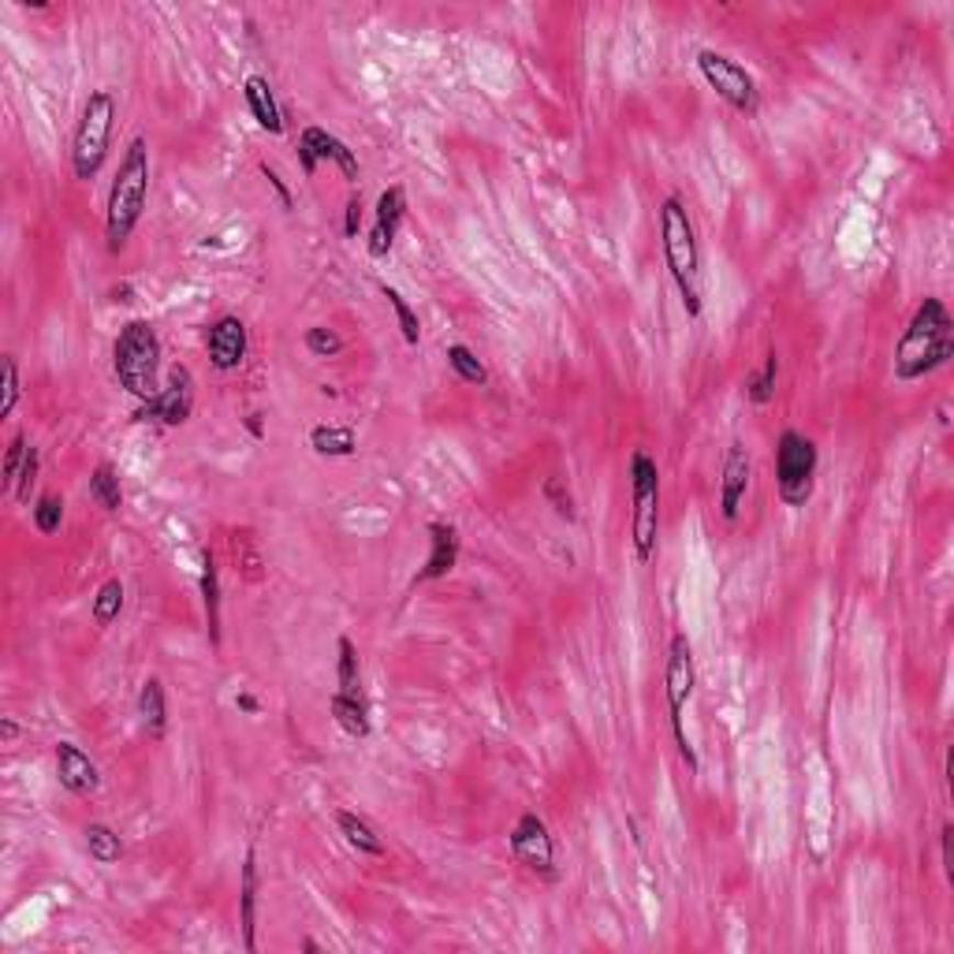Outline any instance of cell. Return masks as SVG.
<instances>
[{
    "instance_id": "ffe728a7",
    "label": "cell",
    "mask_w": 954,
    "mask_h": 954,
    "mask_svg": "<svg viewBox=\"0 0 954 954\" xmlns=\"http://www.w3.org/2000/svg\"><path fill=\"white\" fill-rule=\"evenodd\" d=\"M336 828H339V835H344V843L351 846L358 857H384L389 854V846H384V839L377 835V828L366 817L351 813V809H336Z\"/></svg>"
},
{
    "instance_id": "74e56055",
    "label": "cell",
    "mask_w": 954,
    "mask_h": 954,
    "mask_svg": "<svg viewBox=\"0 0 954 954\" xmlns=\"http://www.w3.org/2000/svg\"><path fill=\"white\" fill-rule=\"evenodd\" d=\"M545 496L552 500L555 512H560V515L566 518V523H571V518H574V500H571V493H563L560 478H548V481H545Z\"/></svg>"
},
{
    "instance_id": "d6986e66",
    "label": "cell",
    "mask_w": 954,
    "mask_h": 954,
    "mask_svg": "<svg viewBox=\"0 0 954 954\" xmlns=\"http://www.w3.org/2000/svg\"><path fill=\"white\" fill-rule=\"evenodd\" d=\"M239 929H243V947H258V854L254 846L247 850L243 862V880H239Z\"/></svg>"
},
{
    "instance_id": "603a6c76",
    "label": "cell",
    "mask_w": 954,
    "mask_h": 954,
    "mask_svg": "<svg viewBox=\"0 0 954 954\" xmlns=\"http://www.w3.org/2000/svg\"><path fill=\"white\" fill-rule=\"evenodd\" d=\"M328 712H333L336 727L347 739H370L373 723H370V705H366V697H351L336 689V694L328 697Z\"/></svg>"
},
{
    "instance_id": "d590c367",
    "label": "cell",
    "mask_w": 954,
    "mask_h": 954,
    "mask_svg": "<svg viewBox=\"0 0 954 954\" xmlns=\"http://www.w3.org/2000/svg\"><path fill=\"white\" fill-rule=\"evenodd\" d=\"M302 344H306V351L314 358H336L339 351H344V339H339L336 328L328 325H314L306 328V336H302Z\"/></svg>"
},
{
    "instance_id": "d4e9b609",
    "label": "cell",
    "mask_w": 954,
    "mask_h": 954,
    "mask_svg": "<svg viewBox=\"0 0 954 954\" xmlns=\"http://www.w3.org/2000/svg\"><path fill=\"white\" fill-rule=\"evenodd\" d=\"M82 839H87V854L98 865H116L120 857H124V839H120V831L109 828L105 820H90Z\"/></svg>"
},
{
    "instance_id": "277c9868",
    "label": "cell",
    "mask_w": 954,
    "mask_h": 954,
    "mask_svg": "<svg viewBox=\"0 0 954 954\" xmlns=\"http://www.w3.org/2000/svg\"><path fill=\"white\" fill-rule=\"evenodd\" d=\"M112 373L120 389L135 395L138 403L154 400L160 392V336L146 317H135L120 328L112 344Z\"/></svg>"
},
{
    "instance_id": "5b68a950",
    "label": "cell",
    "mask_w": 954,
    "mask_h": 954,
    "mask_svg": "<svg viewBox=\"0 0 954 954\" xmlns=\"http://www.w3.org/2000/svg\"><path fill=\"white\" fill-rule=\"evenodd\" d=\"M116 116H120L116 93H112L109 87L90 90V98L82 101V109H79V120H75V135H71V172H75V179L90 183V179H98V172L105 168Z\"/></svg>"
},
{
    "instance_id": "d6a6232c",
    "label": "cell",
    "mask_w": 954,
    "mask_h": 954,
    "mask_svg": "<svg viewBox=\"0 0 954 954\" xmlns=\"http://www.w3.org/2000/svg\"><path fill=\"white\" fill-rule=\"evenodd\" d=\"M31 518H34L37 534H45V537L60 534V526H64V496L60 493H42L34 500Z\"/></svg>"
},
{
    "instance_id": "44dd1931",
    "label": "cell",
    "mask_w": 954,
    "mask_h": 954,
    "mask_svg": "<svg viewBox=\"0 0 954 954\" xmlns=\"http://www.w3.org/2000/svg\"><path fill=\"white\" fill-rule=\"evenodd\" d=\"M202 611H205V635H210V646L221 649V566H216V555L205 548L202 552Z\"/></svg>"
},
{
    "instance_id": "52a82bcc",
    "label": "cell",
    "mask_w": 954,
    "mask_h": 954,
    "mask_svg": "<svg viewBox=\"0 0 954 954\" xmlns=\"http://www.w3.org/2000/svg\"><path fill=\"white\" fill-rule=\"evenodd\" d=\"M694 686H697V667H694V646L689 638L678 630L667 641V667H664V697H667V723H672V734H675V750L683 757L689 776H697L702 761H697L694 745H689V734L683 727V708L686 702L694 697Z\"/></svg>"
},
{
    "instance_id": "3957f363",
    "label": "cell",
    "mask_w": 954,
    "mask_h": 954,
    "mask_svg": "<svg viewBox=\"0 0 954 954\" xmlns=\"http://www.w3.org/2000/svg\"><path fill=\"white\" fill-rule=\"evenodd\" d=\"M146 198H149V142L135 135L127 142L116 176H112V187H109V202H105L109 254L127 250L131 235H135L142 213H146Z\"/></svg>"
},
{
    "instance_id": "7bdbcfd3",
    "label": "cell",
    "mask_w": 954,
    "mask_h": 954,
    "mask_svg": "<svg viewBox=\"0 0 954 954\" xmlns=\"http://www.w3.org/2000/svg\"><path fill=\"white\" fill-rule=\"evenodd\" d=\"M15 734H19V723L12 720V716H4V720H0V739H4V745L15 742Z\"/></svg>"
},
{
    "instance_id": "e575fe53",
    "label": "cell",
    "mask_w": 954,
    "mask_h": 954,
    "mask_svg": "<svg viewBox=\"0 0 954 954\" xmlns=\"http://www.w3.org/2000/svg\"><path fill=\"white\" fill-rule=\"evenodd\" d=\"M26 451H31V440H26V433H15L12 440H8V448H4V467H0V485L8 489V493H12L15 489V478H19V470H23V462H26Z\"/></svg>"
},
{
    "instance_id": "7c38bea8",
    "label": "cell",
    "mask_w": 954,
    "mask_h": 954,
    "mask_svg": "<svg viewBox=\"0 0 954 954\" xmlns=\"http://www.w3.org/2000/svg\"><path fill=\"white\" fill-rule=\"evenodd\" d=\"M321 160H333V165L339 168V176L347 179V183H358V176H362V165H358L355 149L347 146L344 138H336L333 131L310 124L299 131V165H302V176L314 179Z\"/></svg>"
},
{
    "instance_id": "8fae6325",
    "label": "cell",
    "mask_w": 954,
    "mask_h": 954,
    "mask_svg": "<svg viewBox=\"0 0 954 954\" xmlns=\"http://www.w3.org/2000/svg\"><path fill=\"white\" fill-rule=\"evenodd\" d=\"M507 846H512L515 862L523 865L526 873L555 880V839L537 813H523L515 820L512 835H507Z\"/></svg>"
},
{
    "instance_id": "e0dca14e",
    "label": "cell",
    "mask_w": 954,
    "mask_h": 954,
    "mask_svg": "<svg viewBox=\"0 0 954 954\" xmlns=\"http://www.w3.org/2000/svg\"><path fill=\"white\" fill-rule=\"evenodd\" d=\"M459 566V530L448 523H429V555H425L422 571L414 574V585L448 579Z\"/></svg>"
},
{
    "instance_id": "6da1fadb",
    "label": "cell",
    "mask_w": 954,
    "mask_h": 954,
    "mask_svg": "<svg viewBox=\"0 0 954 954\" xmlns=\"http://www.w3.org/2000/svg\"><path fill=\"white\" fill-rule=\"evenodd\" d=\"M954 358V317L947 302L936 295H924L913 310L910 325L902 328L899 344H895L891 370L895 381L913 384L924 377L940 373Z\"/></svg>"
},
{
    "instance_id": "f1b7e54d",
    "label": "cell",
    "mask_w": 954,
    "mask_h": 954,
    "mask_svg": "<svg viewBox=\"0 0 954 954\" xmlns=\"http://www.w3.org/2000/svg\"><path fill=\"white\" fill-rule=\"evenodd\" d=\"M336 649H339V660H336V689H339V694L362 697V660H358V646L344 635V638L336 641Z\"/></svg>"
},
{
    "instance_id": "83f0119b",
    "label": "cell",
    "mask_w": 954,
    "mask_h": 954,
    "mask_svg": "<svg viewBox=\"0 0 954 954\" xmlns=\"http://www.w3.org/2000/svg\"><path fill=\"white\" fill-rule=\"evenodd\" d=\"M776 384H779V351L776 347H768L761 370L745 381V400H750L753 407H768V403L776 400Z\"/></svg>"
},
{
    "instance_id": "7a4b0ae2",
    "label": "cell",
    "mask_w": 954,
    "mask_h": 954,
    "mask_svg": "<svg viewBox=\"0 0 954 954\" xmlns=\"http://www.w3.org/2000/svg\"><path fill=\"white\" fill-rule=\"evenodd\" d=\"M660 247H664V266L672 277L683 310L689 321L702 317V247L689 221V210L678 194H667L660 202Z\"/></svg>"
},
{
    "instance_id": "2e32d148",
    "label": "cell",
    "mask_w": 954,
    "mask_h": 954,
    "mask_svg": "<svg viewBox=\"0 0 954 954\" xmlns=\"http://www.w3.org/2000/svg\"><path fill=\"white\" fill-rule=\"evenodd\" d=\"M53 757H56V779H60V787L68 790V795L82 798V795H93V790H98L101 772H98V764H93V757L82 750V745L64 739V742H56Z\"/></svg>"
},
{
    "instance_id": "4316f807",
    "label": "cell",
    "mask_w": 954,
    "mask_h": 954,
    "mask_svg": "<svg viewBox=\"0 0 954 954\" xmlns=\"http://www.w3.org/2000/svg\"><path fill=\"white\" fill-rule=\"evenodd\" d=\"M90 500L101 507V512L116 515L124 507V485H120V474L112 462H98L90 474Z\"/></svg>"
},
{
    "instance_id": "7402d4cb",
    "label": "cell",
    "mask_w": 954,
    "mask_h": 954,
    "mask_svg": "<svg viewBox=\"0 0 954 954\" xmlns=\"http://www.w3.org/2000/svg\"><path fill=\"white\" fill-rule=\"evenodd\" d=\"M310 448L321 459H351L358 451V433L344 422H317L310 429Z\"/></svg>"
},
{
    "instance_id": "4dcf8cb0",
    "label": "cell",
    "mask_w": 954,
    "mask_h": 954,
    "mask_svg": "<svg viewBox=\"0 0 954 954\" xmlns=\"http://www.w3.org/2000/svg\"><path fill=\"white\" fill-rule=\"evenodd\" d=\"M381 295L389 299L392 314H395V321H400L403 344H407V347H418V344H422V321H418V310H414L411 302L403 299V291H400V288H392V283H381Z\"/></svg>"
},
{
    "instance_id": "f35d334b",
    "label": "cell",
    "mask_w": 954,
    "mask_h": 954,
    "mask_svg": "<svg viewBox=\"0 0 954 954\" xmlns=\"http://www.w3.org/2000/svg\"><path fill=\"white\" fill-rule=\"evenodd\" d=\"M358 232H362V194L351 191V198H347V213H344V235L347 239H358Z\"/></svg>"
},
{
    "instance_id": "8d00e7d4",
    "label": "cell",
    "mask_w": 954,
    "mask_h": 954,
    "mask_svg": "<svg viewBox=\"0 0 954 954\" xmlns=\"http://www.w3.org/2000/svg\"><path fill=\"white\" fill-rule=\"evenodd\" d=\"M37 474H42V456H37V448L31 444V451H26V462H23V470H19L15 489H12V496L19 500V504H31V493H34V485H37Z\"/></svg>"
},
{
    "instance_id": "60d3db41",
    "label": "cell",
    "mask_w": 954,
    "mask_h": 954,
    "mask_svg": "<svg viewBox=\"0 0 954 954\" xmlns=\"http://www.w3.org/2000/svg\"><path fill=\"white\" fill-rule=\"evenodd\" d=\"M951 835H954V828H951V824H943V828H940V857H943V873H947V880H954V862H951Z\"/></svg>"
},
{
    "instance_id": "30bf717a",
    "label": "cell",
    "mask_w": 954,
    "mask_h": 954,
    "mask_svg": "<svg viewBox=\"0 0 954 954\" xmlns=\"http://www.w3.org/2000/svg\"><path fill=\"white\" fill-rule=\"evenodd\" d=\"M194 392H198L194 373L187 370V366H172L165 384H160V392L154 400L138 403L131 422H154V425H168V429H179V425H187L194 414Z\"/></svg>"
},
{
    "instance_id": "4fadbf2b",
    "label": "cell",
    "mask_w": 954,
    "mask_h": 954,
    "mask_svg": "<svg viewBox=\"0 0 954 954\" xmlns=\"http://www.w3.org/2000/svg\"><path fill=\"white\" fill-rule=\"evenodd\" d=\"M247 351H250V333L243 325V317L235 314H224L216 317L205 333V355H210V366L216 373H235L243 362H247Z\"/></svg>"
},
{
    "instance_id": "b9f144b4",
    "label": "cell",
    "mask_w": 954,
    "mask_h": 954,
    "mask_svg": "<svg viewBox=\"0 0 954 954\" xmlns=\"http://www.w3.org/2000/svg\"><path fill=\"white\" fill-rule=\"evenodd\" d=\"M235 708H239V712H247V716H258V697L254 694H247V689H243V694H235Z\"/></svg>"
},
{
    "instance_id": "5bb4252c",
    "label": "cell",
    "mask_w": 954,
    "mask_h": 954,
    "mask_svg": "<svg viewBox=\"0 0 954 954\" xmlns=\"http://www.w3.org/2000/svg\"><path fill=\"white\" fill-rule=\"evenodd\" d=\"M403 221H407V191H403V183H392V187H384L381 198H377L373 228H370V239H366V250H370L373 261H381L392 254Z\"/></svg>"
},
{
    "instance_id": "9a60e30c",
    "label": "cell",
    "mask_w": 954,
    "mask_h": 954,
    "mask_svg": "<svg viewBox=\"0 0 954 954\" xmlns=\"http://www.w3.org/2000/svg\"><path fill=\"white\" fill-rule=\"evenodd\" d=\"M750 481H753V456L742 440H731L727 444V456H723V467H720V515L727 523H734L742 512V500L750 493Z\"/></svg>"
},
{
    "instance_id": "ab89813d",
    "label": "cell",
    "mask_w": 954,
    "mask_h": 954,
    "mask_svg": "<svg viewBox=\"0 0 954 954\" xmlns=\"http://www.w3.org/2000/svg\"><path fill=\"white\" fill-rule=\"evenodd\" d=\"M258 172H261V176H266V183L272 187V191H277V198H280V205H283V210H288V213H291V205H295V198H291V191H288V183H283V179H280V172H277V168H272V165H269V160H261V165H258Z\"/></svg>"
},
{
    "instance_id": "f546056e",
    "label": "cell",
    "mask_w": 954,
    "mask_h": 954,
    "mask_svg": "<svg viewBox=\"0 0 954 954\" xmlns=\"http://www.w3.org/2000/svg\"><path fill=\"white\" fill-rule=\"evenodd\" d=\"M444 358H448V370L459 377L462 384H474V389H481V384H489V370L485 362L470 351L467 344H448V351H444Z\"/></svg>"
},
{
    "instance_id": "ee69618b",
    "label": "cell",
    "mask_w": 954,
    "mask_h": 954,
    "mask_svg": "<svg viewBox=\"0 0 954 954\" xmlns=\"http://www.w3.org/2000/svg\"><path fill=\"white\" fill-rule=\"evenodd\" d=\"M112 302H135V291H131V283H116V288H112Z\"/></svg>"
},
{
    "instance_id": "f6af8a7d",
    "label": "cell",
    "mask_w": 954,
    "mask_h": 954,
    "mask_svg": "<svg viewBox=\"0 0 954 954\" xmlns=\"http://www.w3.org/2000/svg\"><path fill=\"white\" fill-rule=\"evenodd\" d=\"M247 425H250L254 437H261V422H258V414H250V422H247Z\"/></svg>"
},
{
    "instance_id": "ba28073f",
    "label": "cell",
    "mask_w": 954,
    "mask_h": 954,
    "mask_svg": "<svg viewBox=\"0 0 954 954\" xmlns=\"http://www.w3.org/2000/svg\"><path fill=\"white\" fill-rule=\"evenodd\" d=\"M820 451L798 429H783L776 440V493L787 507H806L817 489Z\"/></svg>"
},
{
    "instance_id": "8992f818",
    "label": "cell",
    "mask_w": 954,
    "mask_h": 954,
    "mask_svg": "<svg viewBox=\"0 0 954 954\" xmlns=\"http://www.w3.org/2000/svg\"><path fill=\"white\" fill-rule=\"evenodd\" d=\"M630 478V548L635 560L649 566L660 548V467L649 451L635 448L627 462Z\"/></svg>"
},
{
    "instance_id": "9c48e42d",
    "label": "cell",
    "mask_w": 954,
    "mask_h": 954,
    "mask_svg": "<svg viewBox=\"0 0 954 954\" xmlns=\"http://www.w3.org/2000/svg\"><path fill=\"white\" fill-rule=\"evenodd\" d=\"M697 71H702L708 90H712L727 109H734L739 116H757L761 112L757 79H753V71L734 60V56H727L720 49H702L697 53Z\"/></svg>"
},
{
    "instance_id": "ac0fdd59",
    "label": "cell",
    "mask_w": 954,
    "mask_h": 954,
    "mask_svg": "<svg viewBox=\"0 0 954 954\" xmlns=\"http://www.w3.org/2000/svg\"><path fill=\"white\" fill-rule=\"evenodd\" d=\"M243 101H247L254 124L266 131V135H283V112L277 105V93H272L266 75L254 71L243 79Z\"/></svg>"
},
{
    "instance_id": "484cf974",
    "label": "cell",
    "mask_w": 954,
    "mask_h": 954,
    "mask_svg": "<svg viewBox=\"0 0 954 954\" xmlns=\"http://www.w3.org/2000/svg\"><path fill=\"white\" fill-rule=\"evenodd\" d=\"M124 604H127V585L120 579H105L93 593V604H90V616L98 622L101 630H109L112 622L124 616Z\"/></svg>"
},
{
    "instance_id": "836d02e7",
    "label": "cell",
    "mask_w": 954,
    "mask_h": 954,
    "mask_svg": "<svg viewBox=\"0 0 954 954\" xmlns=\"http://www.w3.org/2000/svg\"><path fill=\"white\" fill-rule=\"evenodd\" d=\"M232 552H235V566H239L243 571V579L247 582H261L266 579V571H261V552H258V545H254V537L247 534V530H235L232 534Z\"/></svg>"
},
{
    "instance_id": "cb8c5ba5",
    "label": "cell",
    "mask_w": 954,
    "mask_h": 954,
    "mask_svg": "<svg viewBox=\"0 0 954 954\" xmlns=\"http://www.w3.org/2000/svg\"><path fill=\"white\" fill-rule=\"evenodd\" d=\"M138 716L142 727L154 742H160L168 734V697H165V683L160 678H146L138 689Z\"/></svg>"
},
{
    "instance_id": "1f68e13d",
    "label": "cell",
    "mask_w": 954,
    "mask_h": 954,
    "mask_svg": "<svg viewBox=\"0 0 954 954\" xmlns=\"http://www.w3.org/2000/svg\"><path fill=\"white\" fill-rule=\"evenodd\" d=\"M19 395H23V381H19V362L15 355L0 358V422H8L19 407Z\"/></svg>"
}]
</instances>
